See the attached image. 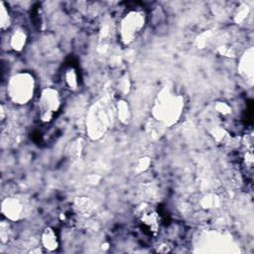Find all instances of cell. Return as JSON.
I'll list each match as a JSON object with an SVG mask.
<instances>
[{
  "mask_svg": "<svg viewBox=\"0 0 254 254\" xmlns=\"http://www.w3.org/2000/svg\"><path fill=\"white\" fill-rule=\"evenodd\" d=\"M135 217L141 229L152 236H156L161 227V216L155 207L149 204H141L136 208Z\"/></svg>",
  "mask_w": 254,
  "mask_h": 254,
  "instance_id": "3",
  "label": "cell"
},
{
  "mask_svg": "<svg viewBox=\"0 0 254 254\" xmlns=\"http://www.w3.org/2000/svg\"><path fill=\"white\" fill-rule=\"evenodd\" d=\"M145 24V15L141 11L128 12L120 22V36L125 44L134 41Z\"/></svg>",
  "mask_w": 254,
  "mask_h": 254,
  "instance_id": "2",
  "label": "cell"
},
{
  "mask_svg": "<svg viewBox=\"0 0 254 254\" xmlns=\"http://www.w3.org/2000/svg\"><path fill=\"white\" fill-rule=\"evenodd\" d=\"M41 117L45 121H49L53 115L59 110L61 100L58 92L54 89H45L42 92L39 101Z\"/></svg>",
  "mask_w": 254,
  "mask_h": 254,
  "instance_id": "4",
  "label": "cell"
},
{
  "mask_svg": "<svg viewBox=\"0 0 254 254\" xmlns=\"http://www.w3.org/2000/svg\"><path fill=\"white\" fill-rule=\"evenodd\" d=\"M24 206L19 199L15 197H7L2 202V212L6 216V218L10 219H18L21 216V212Z\"/></svg>",
  "mask_w": 254,
  "mask_h": 254,
  "instance_id": "5",
  "label": "cell"
},
{
  "mask_svg": "<svg viewBox=\"0 0 254 254\" xmlns=\"http://www.w3.org/2000/svg\"><path fill=\"white\" fill-rule=\"evenodd\" d=\"M33 93L34 78L28 72L16 73L7 82V95L15 104H27L31 100Z\"/></svg>",
  "mask_w": 254,
  "mask_h": 254,
  "instance_id": "1",
  "label": "cell"
},
{
  "mask_svg": "<svg viewBox=\"0 0 254 254\" xmlns=\"http://www.w3.org/2000/svg\"><path fill=\"white\" fill-rule=\"evenodd\" d=\"M43 244L44 247L49 250H53L58 246V240L55 232L52 229H46V232L43 235Z\"/></svg>",
  "mask_w": 254,
  "mask_h": 254,
  "instance_id": "8",
  "label": "cell"
},
{
  "mask_svg": "<svg viewBox=\"0 0 254 254\" xmlns=\"http://www.w3.org/2000/svg\"><path fill=\"white\" fill-rule=\"evenodd\" d=\"M0 21H1V29H2V31L8 29V27L11 24V18H10V15L8 13L7 8L5 7L4 2L1 3V17H0Z\"/></svg>",
  "mask_w": 254,
  "mask_h": 254,
  "instance_id": "9",
  "label": "cell"
},
{
  "mask_svg": "<svg viewBox=\"0 0 254 254\" xmlns=\"http://www.w3.org/2000/svg\"><path fill=\"white\" fill-rule=\"evenodd\" d=\"M178 96H175V98L172 97H167V99L164 98V102L160 104V107L162 108L163 111L160 112V115L164 118V120H167V118H175L178 114V110L181 107V103L179 101Z\"/></svg>",
  "mask_w": 254,
  "mask_h": 254,
  "instance_id": "6",
  "label": "cell"
},
{
  "mask_svg": "<svg viewBox=\"0 0 254 254\" xmlns=\"http://www.w3.org/2000/svg\"><path fill=\"white\" fill-rule=\"evenodd\" d=\"M25 42L26 35L22 30H16L10 38V45L14 51H21L25 46Z\"/></svg>",
  "mask_w": 254,
  "mask_h": 254,
  "instance_id": "7",
  "label": "cell"
}]
</instances>
